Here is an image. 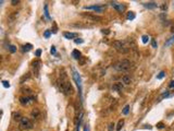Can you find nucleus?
<instances>
[{
  "label": "nucleus",
  "instance_id": "obj_3",
  "mask_svg": "<svg viewBox=\"0 0 174 131\" xmlns=\"http://www.w3.org/2000/svg\"><path fill=\"white\" fill-rule=\"evenodd\" d=\"M113 47L118 50L119 52H127L128 51V49L124 47V44H123L122 42H120V41L113 42Z\"/></svg>",
  "mask_w": 174,
  "mask_h": 131
},
{
  "label": "nucleus",
  "instance_id": "obj_26",
  "mask_svg": "<svg viewBox=\"0 0 174 131\" xmlns=\"http://www.w3.org/2000/svg\"><path fill=\"white\" fill-rule=\"evenodd\" d=\"M28 79H29V73H27V74H25V75L23 76V78L21 79V83H23L24 81H25V80H28Z\"/></svg>",
  "mask_w": 174,
  "mask_h": 131
},
{
  "label": "nucleus",
  "instance_id": "obj_24",
  "mask_svg": "<svg viewBox=\"0 0 174 131\" xmlns=\"http://www.w3.org/2000/svg\"><path fill=\"white\" fill-rule=\"evenodd\" d=\"M45 15L48 20H50V15H49V12H48V6H45Z\"/></svg>",
  "mask_w": 174,
  "mask_h": 131
},
{
  "label": "nucleus",
  "instance_id": "obj_7",
  "mask_svg": "<svg viewBox=\"0 0 174 131\" xmlns=\"http://www.w3.org/2000/svg\"><path fill=\"white\" fill-rule=\"evenodd\" d=\"M84 9H87V10H95L96 12H102L104 10V7L101 5H96V6H92V7H85Z\"/></svg>",
  "mask_w": 174,
  "mask_h": 131
},
{
  "label": "nucleus",
  "instance_id": "obj_33",
  "mask_svg": "<svg viewBox=\"0 0 174 131\" xmlns=\"http://www.w3.org/2000/svg\"><path fill=\"white\" fill-rule=\"evenodd\" d=\"M50 33H51L50 31H46V32H45V34H44V36H45L46 38H48V37L50 36Z\"/></svg>",
  "mask_w": 174,
  "mask_h": 131
},
{
  "label": "nucleus",
  "instance_id": "obj_12",
  "mask_svg": "<svg viewBox=\"0 0 174 131\" xmlns=\"http://www.w3.org/2000/svg\"><path fill=\"white\" fill-rule=\"evenodd\" d=\"M131 82H132V79H131V76L127 75V74H124V75L122 76V83L126 84V85H128V84H131Z\"/></svg>",
  "mask_w": 174,
  "mask_h": 131
},
{
  "label": "nucleus",
  "instance_id": "obj_9",
  "mask_svg": "<svg viewBox=\"0 0 174 131\" xmlns=\"http://www.w3.org/2000/svg\"><path fill=\"white\" fill-rule=\"evenodd\" d=\"M31 116H32V118H34V119H37V118H39V117H40L39 109H38V108H35V109H33V110H32V112H31Z\"/></svg>",
  "mask_w": 174,
  "mask_h": 131
},
{
  "label": "nucleus",
  "instance_id": "obj_30",
  "mask_svg": "<svg viewBox=\"0 0 174 131\" xmlns=\"http://www.w3.org/2000/svg\"><path fill=\"white\" fill-rule=\"evenodd\" d=\"M157 42H156V39H152V41H151V46H152L153 48H157Z\"/></svg>",
  "mask_w": 174,
  "mask_h": 131
},
{
  "label": "nucleus",
  "instance_id": "obj_11",
  "mask_svg": "<svg viewBox=\"0 0 174 131\" xmlns=\"http://www.w3.org/2000/svg\"><path fill=\"white\" fill-rule=\"evenodd\" d=\"M64 37L66 38V39H74V38H76V36H77V34L75 33H70V32H64Z\"/></svg>",
  "mask_w": 174,
  "mask_h": 131
},
{
  "label": "nucleus",
  "instance_id": "obj_10",
  "mask_svg": "<svg viewBox=\"0 0 174 131\" xmlns=\"http://www.w3.org/2000/svg\"><path fill=\"white\" fill-rule=\"evenodd\" d=\"M122 90H123V84L122 83H115V84H113L112 91H114V92H121Z\"/></svg>",
  "mask_w": 174,
  "mask_h": 131
},
{
  "label": "nucleus",
  "instance_id": "obj_2",
  "mask_svg": "<svg viewBox=\"0 0 174 131\" xmlns=\"http://www.w3.org/2000/svg\"><path fill=\"white\" fill-rule=\"evenodd\" d=\"M60 88H61V91L63 92L65 95H71L72 94V92H73V87H72V85H71L70 82H61V85H60Z\"/></svg>",
  "mask_w": 174,
  "mask_h": 131
},
{
  "label": "nucleus",
  "instance_id": "obj_31",
  "mask_svg": "<svg viewBox=\"0 0 174 131\" xmlns=\"http://www.w3.org/2000/svg\"><path fill=\"white\" fill-rule=\"evenodd\" d=\"M2 84L5 87H10V83L8 81H2Z\"/></svg>",
  "mask_w": 174,
  "mask_h": 131
},
{
  "label": "nucleus",
  "instance_id": "obj_36",
  "mask_svg": "<svg viewBox=\"0 0 174 131\" xmlns=\"http://www.w3.org/2000/svg\"><path fill=\"white\" fill-rule=\"evenodd\" d=\"M40 55H41V50L40 49L36 50V56H37V57H40Z\"/></svg>",
  "mask_w": 174,
  "mask_h": 131
},
{
  "label": "nucleus",
  "instance_id": "obj_16",
  "mask_svg": "<svg viewBox=\"0 0 174 131\" xmlns=\"http://www.w3.org/2000/svg\"><path fill=\"white\" fill-rule=\"evenodd\" d=\"M32 66H33V69L36 70V72H37L38 69H39V67H40V61H38V60H36V61H33Z\"/></svg>",
  "mask_w": 174,
  "mask_h": 131
},
{
  "label": "nucleus",
  "instance_id": "obj_5",
  "mask_svg": "<svg viewBox=\"0 0 174 131\" xmlns=\"http://www.w3.org/2000/svg\"><path fill=\"white\" fill-rule=\"evenodd\" d=\"M82 15L86 19L90 20V21H94V22H101L102 21V18L101 17H98V15H93L90 13H82Z\"/></svg>",
  "mask_w": 174,
  "mask_h": 131
},
{
  "label": "nucleus",
  "instance_id": "obj_8",
  "mask_svg": "<svg viewBox=\"0 0 174 131\" xmlns=\"http://www.w3.org/2000/svg\"><path fill=\"white\" fill-rule=\"evenodd\" d=\"M28 103H29V97H27V96H21L20 97V104L22 106H26Z\"/></svg>",
  "mask_w": 174,
  "mask_h": 131
},
{
  "label": "nucleus",
  "instance_id": "obj_17",
  "mask_svg": "<svg viewBox=\"0 0 174 131\" xmlns=\"http://www.w3.org/2000/svg\"><path fill=\"white\" fill-rule=\"evenodd\" d=\"M126 18H127V20H134L135 19V13H134V12H132V11L127 12Z\"/></svg>",
  "mask_w": 174,
  "mask_h": 131
},
{
  "label": "nucleus",
  "instance_id": "obj_39",
  "mask_svg": "<svg viewBox=\"0 0 174 131\" xmlns=\"http://www.w3.org/2000/svg\"><path fill=\"white\" fill-rule=\"evenodd\" d=\"M169 86H170V87H174V80H173V81H171V82H170Z\"/></svg>",
  "mask_w": 174,
  "mask_h": 131
},
{
  "label": "nucleus",
  "instance_id": "obj_32",
  "mask_svg": "<svg viewBox=\"0 0 174 131\" xmlns=\"http://www.w3.org/2000/svg\"><path fill=\"white\" fill-rule=\"evenodd\" d=\"M168 9V5L167 3H163L162 6H161V10H162V11H164V10H167Z\"/></svg>",
  "mask_w": 174,
  "mask_h": 131
},
{
  "label": "nucleus",
  "instance_id": "obj_21",
  "mask_svg": "<svg viewBox=\"0 0 174 131\" xmlns=\"http://www.w3.org/2000/svg\"><path fill=\"white\" fill-rule=\"evenodd\" d=\"M128 112H129V105H126L124 108H123V115H127L128 114Z\"/></svg>",
  "mask_w": 174,
  "mask_h": 131
},
{
  "label": "nucleus",
  "instance_id": "obj_20",
  "mask_svg": "<svg viewBox=\"0 0 174 131\" xmlns=\"http://www.w3.org/2000/svg\"><path fill=\"white\" fill-rule=\"evenodd\" d=\"M172 43H174V35L172 36L171 38H170V39L167 42V43H165V46H167V47H168V46H171V45H172Z\"/></svg>",
  "mask_w": 174,
  "mask_h": 131
},
{
  "label": "nucleus",
  "instance_id": "obj_18",
  "mask_svg": "<svg viewBox=\"0 0 174 131\" xmlns=\"http://www.w3.org/2000/svg\"><path fill=\"white\" fill-rule=\"evenodd\" d=\"M32 48H33V46H32L31 44H26V45L23 46V50H24V51H29Z\"/></svg>",
  "mask_w": 174,
  "mask_h": 131
},
{
  "label": "nucleus",
  "instance_id": "obj_37",
  "mask_svg": "<svg viewBox=\"0 0 174 131\" xmlns=\"http://www.w3.org/2000/svg\"><path fill=\"white\" fill-rule=\"evenodd\" d=\"M50 51H51V54H53V55H56V48L52 46L51 47V49H50Z\"/></svg>",
  "mask_w": 174,
  "mask_h": 131
},
{
  "label": "nucleus",
  "instance_id": "obj_41",
  "mask_svg": "<svg viewBox=\"0 0 174 131\" xmlns=\"http://www.w3.org/2000/svg\"><path fill=\"white\" fill-rule=\"evenodd\" d=\"M84 131H87V128H85V130Z\"/></svg>",
  "mask_w": 174,
  "mask_h": 131
},
{
  "label": "nucleus",
  "instance_id": "obj_34",
  "mask_svg": "<svg viewBox=\"0 0 174 131\" xmlns=\"http://www.w3.org/2000/svg\"><path fill=\"white\" fill-rule=\"evenodd\" d=\"M163 127H164V125H163V122H159V124L157 125V128H159V129H162Z\"/></svg>",
  "mask_w": 174,
  "mask_h": 131
},
{
  "label": "nucleus",
  "instance_id": "obj_19",
  "mask_svg": "<svg viewBox=\"0 0 174 131\" xmlns=\"http://www.w3.org/2000/svg\"><path fill=\"white\" fill-rule=\"evenodd\" d=\"M123 125H124V120H123V119H121L120 121H119L118 126H116V130H118V131H120V130H121V128H122V127H123Z\"/></svg>",
  "mask_w": 174,
  "mask_h": 131
},
{
  "label": "nucleus",
  "instance_id": "obj_40",
  "mask_svg": "<svg viewBox=\"0 0 174 131\" xmlns=\"http://www.w3.org/2000/svg\"><path fill=\"white\" fill-rule=\"evenodd\" d=\"M112 127H114V125L111 124V125H110V128H109V130H112Z\"/></svg>",
  "mask_w": 174,
  "mask_h": 131
},
{
  "label": "nucleus",
  "instance_id": "obj_28",
  "mask_svg": "<svg viewBox=\"0 0 174 131\" xmlns=\"http://www.w3.org/2000/svg\"><path fill=\"white\" fill-rule=\"evenodd\" d=\"M74 43H75V44H83V43H84V41H83V39H81V38H76V39H74Z\"/></svg>",
  "mask_w": 174,
  "mask_h": 131
},
{
  "label": "nucleus",
  "instance_id": "obj_27",
  "mask_svg": "<svg viewBox=\"0 0 174 131\" xmlns=\"http://www.w3.org/2000/svg\"><path fill=\"white\" fill-rule=\"evenodd\" d=\"M141 39H143V43H145V44H146V43H148V41H149V37H148V36H147V35H144L143 37H141Z\"/></svg>",
  "mask_w": 174,
  "mask_h": 131
},
{
  "label": "nucleus",
  "instance_id": "obj_38",
  "mask_svg": "<svg viewBox=\"0 0 174 131\" xmlns=\"http://www.w3.org/2000/svg\"><path fill=\"white\" fill-rule=\"evenodd\" d=\"M51 32H53V33H57V25H56V23H53V30H52Z\"/></svg>",
  "mask_w": 174,
  "mask_h": 131
},
{
  "label": "nucleus",
  "instance_id": "obj_25",
  "mask_svg": "<svg viewBox=\"0 0 174 131\" xmlns=\"http://www.w3.org/2000/svg\"><path fill=\"white\" fill-rule=\"evenodd\" d=\"M9 50L12 52V54H13V52L17 51V47H15L14 45H10V46H9Z\"/></svg>",
  "mask_w": 174,
  "mask_h": 131
},
{
  "label": "nucleus",
  "instance_id": "obj_29",
  "mask_svg": "<svg viewBox=\"0 0 174 131\" xmlns=\"http://www.w3.org/2000/svg\"><path fill=\"white\" fill-rule=\"evenodd\" d=\"M101 33L102 34H106V35H108V34H110V30H108V29H106V30H101Z\"/></svg>",
  "mask_w": 174,
  "mask_h": 131
},
{
  "label": "nucleus",
  "instance_id": "obj_4",
  "mask_svg": "<svg viewBox=\"0 0 174 131\" xmlns=\"http://www.w3.org/2000/svg\"><path fill=\"white\" fill-rule=\"evenodd\" d=\"M20 126H21V128H23V129H32L33 128V122L28 119V118L23 117V119H22L21 122H20Z\"/></svg>",
  "mask_w": 174,
  "mask_h": 131
},
{
  "label": "nucleus",
  "instance_id": "obj_22",
  "mask_svg": "<svg viewBox=\"0 0 174 131\" xmlns=\"http://www.w3.org/2000/svg\"><path fill=\"white\" fill-rule=\"evenodd\" d=\"M71 26H74V27H86V25L81 24V23H73V24H71Z\"/></svg>",
  "mask_w": 174,
  "mask_h": 131
},
{
  "label": "nucleus",
  "instance_id": "obj_6",
  "mask_svg": "<svg viewBox=\"0 0 174 131\" xmlns=\"http://www.w3.org/2000/svg\"><path fill=\"white\" fill-rule=\"evenodd\" d=\"M111 6H112V7L114 8V9L116 10L118 12H120V13L124 12V10H125V6L124 5H122V3H119V2H115V1L111 2Z\"/></svg>",
  "mask_w": 174,
  "mask_h": 131
},
{
  "label": "nucleus",
  "instance_id": "obj_14",
  "mask_svg": "<svg viewBox=\"0 0 174 131\" xmlns=\"http://www.w3.org/2000/svg\"><path fill=\"white\" fill-rule=\"evenodd\" d=\"M144 7H146L147 9H153V8L157 7V3L156 2H147V3H144Z\"/></svg>",
  "mask_w": 174,
  "mask_h": 131
},
{
  "label": "nucleus",
  "instance_id": "obj_15",
  "mask_svg": "<svg viewBox=\"0 0 174 131\" xmlns=\"http://www.w3.org/2000/svg\"><path fill=\"white\" fill-rule=\"evenodd\" d=\"M72 57H73L74 59L78 60L81 58V52L78 51V50H73V51H72Z\"/></svg>",
  "mask_w": 174,
  "mask_h": 131
},
{
  "label": "nucleus",
  "instance_id": "obj_35",
  "mask_svg": "<svg viewBox=\"0 0 174 131\" xmlns=\"http://www.w3.org/2000/svg\"><path fill=\"white\" fill-rule=\"evenodd\" d=\"M11 3H12V5H13V6H17V3H20V1H19V0H12V1H11Z\"/></svg>",
  "mask_w": 174,
  "mask_h": 131
},
{
  "label": "nucleus",
  "instance_id": "obj_1",
  "mask_svg": "<svg viewBox=\"0 0 174 131\" xmlns=\"http://www.w3.org/2000/svg\"><path fill=\"white\" fill-rule=\"evenodd\" d=\"M131 61L128 59H123L121 61H119L118 63H115L113 67H114L115 70L118 71H122V72H126L131 70Z\"/></svg>",
  "mask_w": 174,
  "mask_h": 131
},
{
  "label": "nucleus",
  "instance_id": "obj_23",
  "mask_svg": "<svg viewBox=\"0 0 174 131\" xmlns=\"http://www.w3.org/2000/svg\"><path fill=\"white\" fill-rule=\"evenodd\" d=\"M164 75H165V72H164V71H161L160 73H159V74L157 75V79H158V80H161V79L164 78Z\"/></svg>",
  "mask_w": 174,
  "mask_h": 131
},
{
  "label": "nucleus",
  "instance_id": "obj_13",
  "mask_svg": "<svg viewBox=\"0 0 174 131\" xmlns=\"http://www.w3.org/2000/svg\"><path fill=\"white\" fill-rule=\"evenodd\" d=\"M12 117H13L14 121H17V122H21V120L23 119V117L21 116V114H20V112H13Z\"/></svg>",
  "mask_w": 174,
  "mask_h": 131
}]
</instances>
